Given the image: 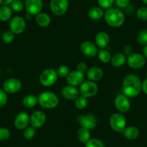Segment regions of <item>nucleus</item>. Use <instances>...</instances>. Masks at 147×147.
<instances>
[{
    "label": "nucleus",
    "mask_w": 147,
    "mask_h": 147,
    "mask_svg": "<svg viewBox=\"0 0 147 147\" xmlns=\"http://www.w3.org/2000/svg\"><path fill=\"white\" fill-rule=\"evenodd\" d=\"M114 105L118 112L121 113L128 112L131 108V101L129 97L123 94H118L114 100Z\"/></svg>",
    "instance_id": "obj_10"
},
{
    "label": "nucleus",
    "mask_w": 147,
    "mask_h": 147,
    "mask_svg": "<svg viewBox=\"0 0 147 147\" xmlns=\"http://www.w3.org/2000/svg\"><path fill=\"white\" fill-rule=\"evenodd\" d=\"M7 93L5 92L3 89H0V109L2 108L7 104Z\"/></svg>",
    "instance_id": "obj_39"
},
{
    "label": "nucleus",
    "mask_w": 147,
    "mask_h": 147,
    "mask_svg": "<svg viewBox=\"0 0 147 147\" xmlns=\"http://www.w3.org/2000/svg\"><path fill=\"white\" fill-rule=\"evenodd\" d=\"M110 125L113 131L123 133L126 127V119L121 113H113L110 118Z\"/></svg>",
    "instance_id": "obj_6"
},
{
    "label": "nucleus",
    "mask_w": 147,
    "mask_h": 147,
    "mask_svg": "<svg viewBox=\"0 0 147 147\" xmlns=\"http://www.w3.org/2000/svg\"><path fill=\"white\" fill-rule=\"evenodd\" d=\"M97 55L99 60L101 62H102L103 63H109V62H110L111 58H112V56H111L110 52H109L108 51L105 50V49L99 50Z\"/></svg>",
    "instance_id": "obj_28"
},
{
    "label": "nucleus",
    "mask_w": 147,
    "mask_h": 147,
    "mask_svg": "<svg viewBox=\"0 0 147 147\" xmlns=\"http://www.w3.org/2000/svg\"><path fill=\"white\" fill-rule=\"evenodd\" d=\"M143 56L147 59V46H144V49H143Z\"/></svg>",
    "instance_id": "obj_45"
},
{
    "label": "nucleus",
    "mask_w": 147,
    "mask_h": 147,
    "mask_svg": "<svg viewBox=\"0 0 147 147\" xmlns=\"http://www.w3.org/2000/svg\"><path fill=\"white\" fill-rule=\"evenodd\" d=\"M123 53L125 56H129L131 53H133V48L129 45L124 46L123 47Z\"/></svg>",
    "instance_id": "obj_42"
},
{
    "label": "nucleus",
    "mask_w": 147,
    "mask_h": 147,
    "mask_svg": "<svg viewBox=\"0 0 147 147\" xmlns=\"http://www.w3.org/2000/svg\"><path fill=\"white\" fill-rule=\"evenodd\" d=\"M25 9L27 13L36 16L41 12L43 9V1L42 0H25Z\"/></svg>",
    "instance_id": "obj_13"
},
{
    "label": "nucleus",
    "mask_w": 147,
    "mask_h": 147,
    "mask_svg": "<svg viewBox=\"0 0 147 147\" xmlns=\"http://www.w3.org/2000/svg\"><path fill=\"white\" fill-rule=\"evenodd\" d=\"M15 35L10 30H7L2 34V40L3 43H6V44H9L11 43L15 39Z\"/></svg>",
    "instance_id": "obj_33"
},
{
    "label": "nucleus",
    "mask_w": 147,
    "mask_h": 147,
    "mask_svg": "<svg viewBox=\"0 0 147 147\" xmlns=\"http://www.w3.org/2000/svg\"><path fill=\"white\" fill-rule=\"evenodd\" d=\"M56 71L58 77H61V78H66V77L69 75V72H70L69 66H66V65H61L57 68Z\"/></svg>",
    "instance_id": "obj_31"
},
{
    "label": "nucleus",
    "mask_w": 147,
    "mask_h": 147,
    "mask_svg": "<svg viewBox=\"0 0 147 147\" xmlns=\"http://www.w3.org/2000/svg\"><path fill=\"white\" fill-rule=\"evenodd\" d=\"M9 30L15 35H20L25 31L26 28V21L20 16H15L12 18L9 22Z\"/></svg>",
    "instance_id": "obj_8"
},
{
    "label": "nucleus",
    "mask_w": 147,
    "mask_h": 147,
    "mask_svg": "<svg viewBox=\"0 0 147 147\" xmlns=\"http://www.w3.org/2000/svg\"><path fill=\"white\" fill-rule=\"evenodd\" d=\"M106 23L113 28H119L125 22V15L118 8L111 7L107 9L104 14Z\"/></svg>",
    "instance_id": "obj_2"
},
{
    "label": "nucleus",
    "mask_w": 147,
    "mask_h": 147,
    "mask_svg": "<svg viewBox=\"0 0 147 147\" xmlns=\"http://www.w3.org/2000/svg\"><path fill=\"white\" fill-rule=\"evenodd\" d=\"M117 7L121 9H124L129 6L131 0H115Z\"/></svg>",
    "instance_id": "obj_40"
},
{
    "label": "nucleus",
    "mask_w": 147,
    "mask_h": 147,
    "mask_svg": "<svg viewBox=\"0 0 147 147\" xmlns=\"http://www.w3.org/2000/svg\"><path fill=\"white\" fill-rule=\"evenodd\" d=\"M84 77H85V75L84 73L76 69L74 71H70L69 75L66 77V82L69 85L77 87V86H80L84 82Z\"/></svg>",
    "instance_id": "obj_14"
},
{
    "label": "nucleus",
    "mask_w": 147,
    "mask_h": 147,
    "mask_svg": "<svg viewBox=\"0 0 147 147\" xmlns=\"http://www.w3.org/2000/svg\"><path fill=\"white\" fill-rule=\"evenodd\" d=\"M77 139L82 144H86L90 139V130L87 128L80 127L77 131Z\"/></svg>",
    "instance_id": "obj_27"
},
{
    "label": "nucleus",
    "mask_w": 147,
    "mask_h": 147,
    "mask_svg": "<svg viewBox=\"0 0 147 147\" xmlns=\"http://www.w3.org/2000/svg\"><path fill=\"white\" fill-rule=\"evenodd\" d=\"M35 22L41 28H46L51 22V17L45 12H40L35 16Z\"/></svg>",
    "instance_id": "obj_21"
},
{
    "label": "nucleus",
    "mask_w": 147,
    "mask_h": 147,
    "mask_svg": "<svg viewBox=\"0 0 147 147\" xmlns=\"http://www.w3.org/2000/svg\"><path fill=\"white\" fill-rule=\"evenodd\" d=\"M146 75H147V72H146Z\"/></svg>",
    "instance_id": "obj_48"
},
{
    "label": "nucleus",
    "mask_w": 147,
    "mask_h": 147,
    "mask_svg": "<svg viewBox=\"0 0 147 147\" xmlns=\"http://www.w3.org/2000/svg\"><path fill=\"white\" fill-rule=\"evenodd\" d=\"M12 10L9 5H2L0 7V20L7 22L12 19Z\"/></svg>",
    "instance_id": "obj_26"
},
{
    "label": "nucleus",
    "mask_w": 147,
    "mask_h": 147,
    "mask_svg": "<svg viewBox=\"0 0 147 147\" xmlns=\"http://www.w3.org/2000/svg\"><path fill=\"white\" fill-rule=\"evenodd\" d=\"M85 147H105V145L98 138H91L85 144Z\"/></svg>",
    "instance_id": "obj_35"
},
{
    "label": "nucleus",
    "mask_w": 147,
    "mask_h": 147,
    "mask_svg": "<svg viewBox=\"0 0 147 147\" xmlns=\"http://www.w3.org/2000/svg\"><path fill=\"white\" fill-rule=\"evenodd\" d=\"M104 11L100 7H92L90 8L87 12L89 18L92 20H99L104 18Z\"/></svg>",
    "instance_id": "obj_23"
},
{
    "label": "nucleus",
    "mask_w": 147,
    "mask_h": 147,
    "mask_svg": "<svg viewBox=\"0 0 147 147\" xmlns=\"http://www.w3.org/2000/svg\"><path fill=\"white\" fill-rule=\"evenodd\" d=\"M94 42L95 45L97 47L102 49H105L108 46L110 43V36L108 33L105 31H100L97 32L94 38Z\"/></svg>",
    "instance_id": "obj_20"
},
{
    "label": "nucleus",
    "mask_w": 147,
    "mask_h": 147,
    "mask_svg": "<svg viewBox=\"0 0 147 147\" xmlns=\"http://www.w3.org/2000/svg\"><path fill=\"white\" fill-rule=\"evenodd\" d=\"M11 133L8 128L0 127V141H7L9 138Z\"/></svg>",
    "instance_id": "obj_38"
},
{
    "label": "nucleus",
    "mask_w": 147,
    "mask_h": 147,
    "mask_svg": "<svg viewBox=\"0 0 147 147\" xmlns=\"http://www.w3.org/2000/svg\"><path fill=\"white\" fill-rule=\"evenodd\" d=\"M136 41L140 45L147 46V30H143L138 32L136 37Z\"/></svg>",
    "instance_id": "obj_32"
},
{
    "label": "nucleus",
    "mask_w": 147,
    "mask_h": 147,
    "mask_svg": "<svg viewBox=\"0 0 147 147\" xmlns=\"http://www.w3.org/2000/svg\"><path fill=\"white\" fill-rule=\"evenodd\" d=\"M115 0H97L99 7L102 9H108L111 8L113 5Z\"/></svg>",
    "instance_id": "obj_36"
},
{
    "label": "nucleus",
    "mask_w": 147,
    "mask_h": 147,
    "mask_svg": "<svg viewBox=\"0 0 147 147\" xmlns=\"http://www.w3.org/2000/svg\"><path fill=\"white\" fill-rule=\"evenodd\" d=\"M35 128L32 126H28L23 130V136L25 139L30 140L35 136Z\"/></svg>",
    "instance_id": "obj_34"
},
{
    "label": "nucleus",
    "mask_w": 147,
    "mask_h": 147,
    "mask_svg": "<svg viewBox=\"0 0 147 147\" xmlns=\"http://www.w3.org/2000/svg\"><path fill=\"white\" fill-rule=\"evenodd\" d=\"M80 51L82 53L89 58L94 57L97 54L98 49L95 43L91 41H84L80 46Z\"/></svg>",
    "instance_id": "obj_16"
},
{
    "label": "nucleus",
    "mask_w": 147,
    "mask_h": 147,
    "mask_svg": "<svg viewBox=\"0 0 147 147\" xmlns=\"http://www.w3.org/2000/svg\"><path fill=\"white\" fill-rule=\"evenodd\" d=\"M142 90L146 94H147V78H146L142 82Z\"/></svg>",
    "instance_id": "obj_43"
},
{
    "label": "nucleus",
    "mask_w": 147,
    "mask_h": 147,
    "mask_svg": "<svg viewBox=\"0 0 147 147\" xmlns=\"http://www.w3.org/2000/svg\"><path fill=\"white\" fill-rule=\"evenodd\" d=\"M22 88V82L17 78H8L2 84V89L7 94H15Z\"/></svg>",
    "instance_id": "obj_9"
},
{
    "label": "nucleus",
    "mask_w": 147,
    "mask_h": 147,
    "mask_svg": "<svg viewBox=\"0 0 147 147\" xmlns=\"http://www.w3.org/2000/svg\"><path fill=\"white\" fill-rule=\"evenodd\" d=\"M46 121V115L41 110H36L30 116V124L35 129L43 127Z\"/></svg>",
    "instance_id": "obj_15"
},
{
    "label": "nucleus",
    "mask_w": 147,
    "mask_h": 147,
    "mask_svg": "<svg viewBox=\"0 0 147 147\" xmlns=\"http://www.w3.org/2000/svg\"><path fill=\"white\" fill-rule=\"evenodd\" d=\"M12 11L16 12H20L25 9V3L22 0H13L9 5Z\"/></svg>",
    "instance_id": "obj_29"
},
{
    "label": "nucleus",
    "mask_w": 147,
    "mask_h": 147,
    "mask_svg": "<svg viewBox=\"0 0 147 147\" xmlns=\"http://www.w3.org/2000/svg\"><path fill=\"white\" fill-rule=\"evenodd\" d=\"M80 94L86 98L92 97L95 95L98 92V85L94 82L87 80L84 81L80 86Z\"/></svg>",
    "instance_id": "obj_5"
},
{
    "label": "nucleus",
    "mask_w": 147,
    "mask_h": 147,
    "mask_svg": "<svg viewBox=\"0 0 147 147\" xmlns=\"http://www.w3.org/2000/svg\"><path fill=\"white\" fill-rule=\"evenodd\" d=\"M143 2H144V4H146V5H147V0H141Z\"/></svg>",
    "instance_id": "obj_47"
},
{
    "label": "nucleus",
    "mask_w": 147,
    "mask_h": 147,
    "mask_svg": "<svg viewBox=\"0 0 147 147\" xmlns=\"http://www.w3.org/2000/svg\"><path fill=\"white\" fill-rule=\"evenodd\" d=\"M137 18L142 21H147V7H141L136 11Z\"/></svg>",
    "instance_id": "obj_37"
},
{
    "label": "nucleus",
    "mask_w": 147,
    "mask_h": 147,
    "mask_svg": "<svg viewBox=\"0 0 147 147\" xmlns=\"http://www.w3.org/2000/svg\"><path fill=\"white\" fill-rule=\"evenodd\" d=\"M13 0H0V5H9Z\"/></svg>",
    "instance_id": "obj_44"
},
{
    "label": "nucleus",
    "mask_w": 147,
    "mask_h": 147,
    "mask_svg": "<svg viewBox=\"0 0 147 147\" xmlns=\"http://www.w3.org/2000/svg\"><path fill=\"white\" fill-rule=\"evenodd\" d=\"M86 75L89 80L97 82L102 79L104 76V72L101 68L98 66H92L88 69V70L86 72Z\"/></svg>",
    "instance_id": "obj_19"
},
{
    "label": "nucleus",
    "mask_w": 147,
    "mask_h": 147,
    "mask_svg": "<svg viewBox=\"0 0 147 147\" xmlns=\"http://www.w3.org/2000/svg\"><path fill=\"white\" fill-rule=\"evenodd\" d=\"M126 56L123 53H117L112 56L110 63L114 67H121L125 64V63L126 62Z\"/></svg>",
    "instance_id": "obj_22"
},
{
    "label": "nucleus",
    "mask_w": 147,
    "mask_h": 147,
    "mask_svg": "<svg viewBox=\"0 0 147 147\" xmlns=\"http://www.w3.org/2000/svg\"><path fill=\"white\" fill-rule=\"evenodd\" d=\"M61 94L63 98L68 100H75L80 94V91L77 87L71 85H66L62 88Z\"/></svg>",
    "instance_id": "obj_18"
},
{
    "label": "nucleus",
    "mask_w": 147,
    "mask_h": 147,
    "mask_svg": "<svg viewBox=\"0 0 147 147\" xmlns=\"http://www.w3.org/2000/svg\"><path fill=\"white\" fill-rule=\"evenodd\" d=\"M142 90V82L139 77L136 74H128L123 81V94L129 98L137 97Z\"/></svg>",
    "instance_id": "obj_1"
},
{
    "label": "nucleus",
    "mask_w": 147,
    "mask_h": 147,
    "mask_svg": "<svg viewBox=\"0 0 147 147\" xmlns=\"http://www.w3.org/2000/svg\"><path fill=\"white\" fill-rule=\"evenodd\" d=\"M77 70L85 74L87 72V71L88 70V66H87V63H84V62H80L77 65Z\"/></svg>",
    "instance_id": "obj_41"
},
{
    "label": "nucleus",
    "mask_w": 147,
    "mask_h": 147,
    "mask_svg": "<svg viewBox=\"0 0 147 147\" xmlns=\"http://www.w3.org/2000/svg\"><path fill=\"white\" fill-rule=\"evenodd\" d=\"M77 123L83 128L89 130L94 129L97 125V121L95 116L91 114H84L77 117Z\"/></svg>",
    "instance_id": "obj_12"
},
{
    "label": "nucleus",
    "mask_w": 147,
    "mask_h": 147,
    "mask_svg": "<svg viewBox=\"0 0 147 147\" xmlns=\"http://www.w3.org/2000/svg\"><path fill=\"white\" fill-rule=\"evenodd\" d=\"M123 134L127 139L135 140L139 136L140 131L138 128L131 125V126L125 127L124 131H123Z\"/></svg>",
    "instance_id": "obj_24"
},
{
    "label": "nucleus",
    "mask_w": 147,
    "mask_h": 147,
    "mask_svg": "<svg viewBox=\"0 0 147 147\" xmlns=\"http://www.w3.org/2000/svg\"><path fill=\"white\" fill-rule=\"evenodd\" d=\"M74 105L78 110H84L87 107V105H88V100L86 97L80 95L75 100Z\"/></svg>",
    "instance_id": "obj_30"
},
{
    "label": "nucleus",
    "mask_w": 147,
    "mask_h": 147,
    "mask_svg": "<svg viewBox=\"0 0 147 147\" xmlns=\"http://www.w3.org/2000/svg\"><path fill=\"white\" fill-rule=\"evenodd\" d=\"M58 75L56 71L53 69H46L43 70L39 77V81L43 87H49L57 82Z\"/></svg>",
    "instance_id": "obj_4"
},
{
    "label": "nucleus",
    "mask_w": 147,
    "mask_h": 147,
    "mask_svg": "<svg viewBox=\"0 0 147 147\" xmlns=\"http://www.w3.org/2000/svg\"><path fill=\"white\" fill-rule=\"evenodd\" d=\"M126 62L131 69H139L146 64V58L141 53H133L127 56Z\"/></svg>",
    "instance_id": "obj_11"
},
{
    "label": "nucleus",
    "mask_w": 147,
    "mask_h": 147,
    "mask_svg": "<svg viewBox=\"0 0 147 147\" xmlns=\"http://www.w3.org/2000/svg\"><path fill=\"white\" fill-rule=\"evenodd\" d=\"M32 17H33V16H32V15H30V14H27V15H25V18H26L28 20H30L32 18Z\"/></svg>",
    "instance_id": "obj_46"
},
{
    "label": "nucleus",
    "mask_w": 147,
    "mask_h": 147,
    "mask_svg": "<svg viewBox=\"0 0 147 147\" xmlns=\"http://www.w3.org/2000/svg\"><path fill=\"white\" fill-rule=\"evenodd\" d=\"M30 124V116L27 113L20 112L15 116L14 125L18 130H24Z\"/></svg>",
    "instance_id": "obj_17"
},
{
    "label": "nucleus",
    "mask_w": 147,
    "mask_h": 147,
    "mask_svg": "<svg viewBox=\"0 0 147 147\" xmlns=\"http://www.w3.org/2000/svg\"><path fill=\"white\" fill-rule=\"evenodd\" d=\"M38 104L42 107L46 109H53L58 106L59 99L55 93L52 92L46 91L40 93L38 97Z\"/></svg>",
    "instance_id": "obj_3"
},
{
    "label": "nucleus",
    "mask_w": 147,
    "mask_h": 147,
    "mask_svg": "<svg viewBox=\"0 0 147 147\" xmlns=\"http://www.w3.org/2000/svg\"><path fill=\"white\" fill-rule=\"evenodd\" d=\"M50 8L56 16L64 15L69 8V0H51Z\"/></svg>",
    "instance_id": "obj_7"
},
{
    "label": "nucleus",
    "mask_w": 147,
    "mask_h": 147,
    "mask_svg": "<svg viewBox=\"0 0 147 147\" xmlns=\"http://www.w3.org/2000/svg\"><path fill=\"white\" fill-rule=\"evenodd\" d=\"M22 102L26 108H32L38 104V99L35 94H28L23 97Z\"/></svg>",
    "instance_id": "obj_25"
}]
</instances>
